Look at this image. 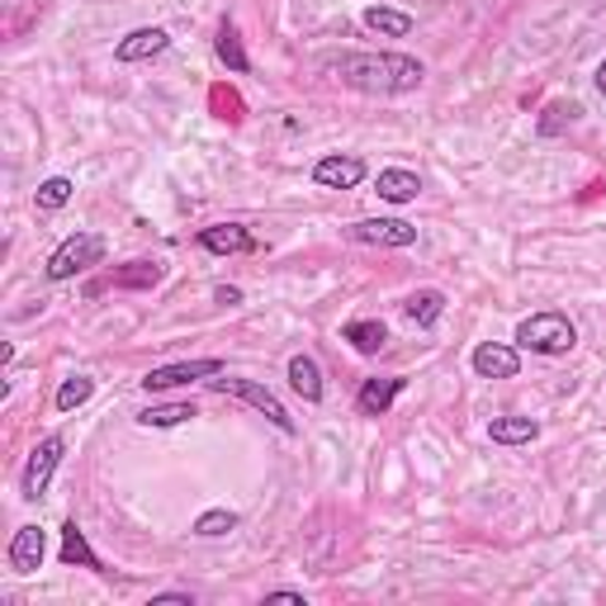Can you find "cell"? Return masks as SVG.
Masks as SVG:
<instances>
[{"label": "cell", "instance_id": "obj_1", "mask_svg": "<svg viewBox=\"0 0 606 606\" xmlns=\"http://www.w3.org/2000/svg\"><path fill=\"white\" fill-rule=\"evenodd\" d=\"M323 72L360 95H408L426 82V67L408 53H337L323 57Z\"/></svg>", "mask_w": 606, "mask_h": 606}, {"label": "cell", "instance_id": "obj_2", "mask_svg": "<svg viewBox=\"0 0 606 606\" xmlns=\"http://www.w3.org/2000/svg\"><path fill=\"white\" fill-rule=\"evenodd\" d=\"M517 346L531 356H569L578 346V327L564 313H531L517 323Z\"/></svg>", "mask_w": 606, "mask_h": 606}, {"label": "cell", "instance_id": "obj_3", "mask_svg": "<svg viewBox=\"0 0 606 606\" xmlns=\"http://www.w3.org/2000/svg\"><path fill=\"white\" fill-rule=\"evenodd\" d=\"M105 261V237L100 232H76L67 237L53 257H47V280L62 284V280H76V275H86L90 266H100Z\"/></svg>", "mask_w": 606, "mask_h": 606}, {"label": "cell", "instance_id": "obj_4", "mask_svg": "<svg viewBox=\"0 0 606 606\" xmlns=\"http://www.w3.org/2000/svg\"><path fill=\"white\" fill-rule=\"evenodd\" d=\"M209 389H214V393H228V398H242V403H251L257 412H266L270 426H280L284 436H294V432H299V422L290 418V408H284L280 398L270 393L266 385H257V379H228V375H214V379H209Z\"/></svg>", "mask_w": 606, "mask_h": 606}, {"label": "cell", "instance_id": "obj_5", "mask_svg": "<svg viewBox=\"0 0 606 606\" xmlns=\"http://www.w3.org/2000/svg\"><path fill=\"white\" fill-rule=\"evenodd\" d=\"M62 451H67V441H62L57 432L43 436L34 451H29V465L20 474V498H29V502L43 498L47 484H53V474H57V465H62Z\"/></svg>", "mask_w": 606, "mask_h": 606}, {"label": "cell", "instance_id": "obj_6", "mask_svg": "<svg viewBox=\"0 0 606 606\" xmlns=\"http://www.w3.org/2000/svg\"><path fill=\"white\" fill-rule=\"evenodd\" d=\"M214 375H223V360H218V356L175 360V365H162V370H148V375H142V389H148V393H166V389L195 385V379H214Z\"/></svg>", "mask_w": 606, "mask_h": 606}, {"label": "cell", "instance_id": "obj_7", "mask_svg": "<svg viewBox=\"0 0 606 606\" xmlns=\"http://www.w3.org/2000/svg\"><path fill=\"white\" fill-rule=\"evenodd\" d=\"M346 237L365 247H412L418 242V228L408 218H360L346 228Z\"/></svg>", "mask_w": 606, "mask_h": 606}, {"label": "cell", "instance_id": "obj_8", "mask_svg": "<svg viewBox=\"0 0 606 606\" xmlns=\"http://www.w3.org/2000/svg\"><path fill=\"white\" fill-rule=\"evenodd\" d=\"M195 242L204 251H214V257H251V251H261V242L242 228V223H209V228L195 232Z\"/></svg>", "mask_w": 606, "mask_h": 606}, {"label": "cell", "instance_id": "obj_9", "mask_svg": "<svg viewBox=\"0 0 606 606\" xmlns=\"http://www.w3.org/2000/svg\"><path fill=\"white\" fill-rule=\"evenodd\" d=\"M47 560V535L39 531V526H20V531L10 535V550H6V564L20 573V578H29V573H39Z\"/></svg>", "mask_w": 606, "mask_h": 606}, {"label": "cell", "instance_id": "obj_10", "mask_svg": "<svg viewBox=\"0 0 606 606\" xmlns=\"http://www.w3.org/2000/svg\"><path fill=\"white\" fill-rule=\"evenodd\" d=\"M469 365H474L478 379H517L521 375V350L502 346V342H484V346H474Z\"/></svg>", "mask_w": 606, "mask_h": 606}, {"label": "cell", "instance_id": "obj_11", "mask_svg": "<svg viewBox=\"0 0 606 606\" xmlns=\"http://www.w3.org/2000/svg\"><path fill=\"white\" fill-rule=\"evenodd\" d=\"M365 175H370V171H365L360 156L332 152V156H323V162L313 166V185H323V190H356Z\"/></svg>", "mask_w": 606, "mask_h": 606}, {"label": "cell", "instance_id": "obj_12", "mask_svg": "<svg viewBox=\"0 0 606 606\" xmlns=\"http://www.w3.org/2000/svg\"><path fill=\"white\" fill-rule=\"evenodd\" d=\"M408 389L403 375H385V379H365L360 393H356V412L360 418H385V412L393 408V398Z\"/></svg>", "mask_w": 606, "mask_h": 606}, {"label": "cell", "instance_id": "obj_13", "mask_svg": "<svg viewBox=\"0 0 606 606\" xmlns=\"http://www.w3.org/2000/svg\"><path fill=\"white\" fill-rule=\"evenodd\" d=\"M166 47H171V34H166V29H156V24H152V29H133L129 39H119L115 57H119V62H129V67H133V62H152V57H162Z\"/></svg>", "mask_w": 606, "mask_h": 606}, {"label": "cell", "instance_id": "obj_14", "mask_svg": "<svg viewBox=\"0 0 606 606\" xmlns=\"http://www.w3.org/2000/svg\"><path fill=\"white\" fill-rule=\"evenodd\" d=\"M57 560L67 564V569H95V573H105L100 554L90 550V540H86V531H82V526H76V521L62 526V550H57Z\"/></svg>", "mask_w": 606, "mask_h": 606}, {"label": "cell", "instance_id": "obj_15", "mask_svg": "<svg viewBox=\"0 0 606 606\" xmlns=\"http://www.w3.org/2000/svg\"><path fill=\"white\" fill-rule=\"evenodd\" d=\"M379 199H389V204H412L422 195V175L418 171H403V166H389V171H379Z\"/></svg>", "mask_w": 606, "mask_h": 606}, {"label": "cell", "instance_id": "obj_16", "mask_svg": "<svg viewBox=\"0 0 606 606\" xmlns=\"http://www.w3.org/2000/svg\"><path fill=\"white\" fill-rule=\"evenodd\" d=\"M290 389L303 398V403H323V365L313 356H290Z\"/></svg>", "mask_w": 606, "mask_h": 606}, {"label": "cell", "instance_id": "obj_17", "mask_svg": "<svg viewBox=\"0 0 606 606\" xmlns=\"http://www.w3.org/2000/svg\"><path fill=\"white\" fill-rule=\"evenodd\" d=\"M342 342H350L360 356H379V350L389 346V327L379 323V317H356V323L342 327Z\"/></svg>", "mask_w": 606, "mask_h": 606}, {"label": "cell", "instance_id": "obj_18", "mask_svg": "<svg viewBox=\"0 0 606 606\" xmlns=\"http://www.w3.org/2000/svg\"><path fill=\"white\" fill-rule=\"evenodd\" d=\"M190 418H199V408L190 403V398H185V403H152V408L138 412V426H148V432H166V426H181Z\"/></svg>", "mask_w": 606, "mask_h": 606}, {"label": "cell", "instance_id": "obj_19", "mask_svg": "<svg viewBox=\"0 0 606 606\" xmlns=\"http://www.w3.org/2000/svg\"><path fill=\"white\" fill-rule=\"evenodd\" d=\"M214 53H218V62H223V67H228L232 76H242V72L251 67V57H247V47H242V34H237V24H228V20L218 24Z\"/></svg>", "mask_w": 606, "mask_h": 606}, {"label": "cell", "instance_id": "obj_20", "mask_svg": "<svg viewBox=\"0 0 606 606\" xmlns=\"http://www.w3.org/2000/svg\"><path fill=\"white\" fill-rule=\"evenodd\" d=\"M403 313H408V323H418V327H436L441 313H445V294H441V290L408 294V299H403Z\"/></svg>", "mask_w": 606, "mask_h": 606}, {"label": "cell", "instance_id": "obj_21", "mask_svg": "<svg viewBox=\"0 0 606 606\" xmlns=\"http://www.w3.org/2000/svg\"><path fill=\"white\" fill-rule=\"evenodd\" d=\"M488 436L498 445H531L540 436V422H531V418H493Z\"/></svg>", "mask_w": 606, "mask_h": 606}, {"label": "cell", "instance_id": "obj_22", "mask_svg": "<svg viewBox=\"0 0 606 606\" xmlns=\"http://www.w3.org/2000/svg\"><path fill=\"white\" fill-rule=\"evenodd\" d=\"M109 284H115V290H152V284H162V266L156 261H129L123 270L109 275Z\"/></svg>", "mask_w": 606, "mask_h": 606}, {"label": "cell", "instance_id": "obj_23", "mask_svg": "<svg viewBox=\"0 0 606 606\" xmlns=\"http://www.w3.org/2000/svg\"><path fill=\"white\" fill-rule=\"evenodd\" d=\"M365 24H370L375 34H385V39H408L412 34V14L389 10V6H370L365 10Z\"/></svg>", "mask_w": 606, "mask_h": 606}, {"label": "cell", "instance_id": "obj_24", "mask_svg": "<svg viewBox=\"0 0 606 606\" xmlns=\"http://www.w3.org/2000/svg\"><path fill=\"white\" fill-rule=\"evenodd\" d=\"M578 115H583V109L573 105V100H550L545 115H540V123H535V133H540V138H560L564 129H573V123H578Z\"/></svg>", "mask_w": 606, "mask_h": 606}, {"label": "cell", "instance_id": "obj_25", "mask_svg": "<svg viewBox=\"0 0 606 606\" xmlns=\"http://www.w3.org/2000/svg\"><path fill=\"white\" fill-rule=\"evenodd\" d=\"M72 195H76V185L67 181V175H47V181L39 185L34 204H39V214H57V209H67L72 204Z\"/></svg>", "mask_w": 606, "mask_h": 606}, {"label": "cell", "instance_id": "obj_26", "mask_svg": "<svg viewBox=\"0 0 606 606\" xmlns=\"http://www.w3.org/2000/svg\"><path fill=\"white\" fill-rule=\"evenodd\" d=\"M90 393H95V379H90V375H72V379H62V389H57V412H72V408L90 403Z\"/></svg>", "mask_w": 606, "mask_h": 606}, {"label": "cell", "instance_id": "obj_27", "mask_svg": "<svg viewBox=\"0 0 606 606\" xmlns=\"http://www.w3.org/2000/svg\"><path fill=\"white\" fill-rule=\"evenodd\" d=\"M232 526H237V512H228V507H214V512H204L195 521V535L199 540H218V535H228Z\"/></svg>", "mask_w": 606, "mask_h": 606}, {"label": "cell", "instance_id": "obj_28", "mask_svg": "<svg viewBox=\"0 0 606 606\" xmlns=\"http://www.w3.org/2000/svg\"><path fill=\"white\" fill-rule=\"evenodd\" d=\"M152 606H195V597L190 593H156Z\"/></svg>", "mask_w": 606, "mask_h": 606}, {"label": "cell", "instance_id": "obj_29", "mask_svg": "<svg viewBox=\"0 0 606 606\" xmlns=\"http://www.w3.org/2000/svg\"><path fill=\"white\" fill-rule=\"evenodd\" d=\"M266 602H290V606H303V593H290V587H280V593H266Z\"/></svg>", "mask_w": 606, "mask_h": 606}, {"label": "cell", "instance_id": "obj_30", "mask_svg": "<svg viewBox=\"0 0 606 606\" xmlns=\"http://www.w3.org/2000/svg\"><path fill=\"white\" fill-rule=\"evenodd\" d=\"M218 303H228V309H232V303H242V290H228V284H223V290H218Z\"/></svg>", "mask_w": 606, "mask_h": 606}, {"label": "cell", "instance_id": "obj_31", "mask_svg": "<svg viewBox=\"0 0 606 606\" xmlns=\"http://www.w3.org/2000/svg\"><path fill=\"white\" fill-rule=\"evenodd\" d=\"M597 90L606 95V62H602V67H597Z\"/></svg>", "mask_w": 606, "mask_h": 606}]
</instances>
